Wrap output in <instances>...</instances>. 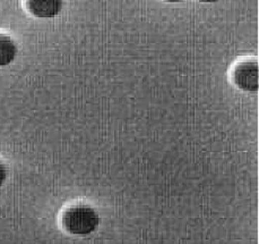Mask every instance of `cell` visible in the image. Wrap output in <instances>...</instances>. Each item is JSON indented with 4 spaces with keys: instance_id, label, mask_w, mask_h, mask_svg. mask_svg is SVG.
Instances as JSON below:
<instances>
[{
    "instance_id": "1",
    "label": "cell",
    "mask_w": 259,
    "mask_h": 244,
    "mask_svg": "<svg viewBox=\"0 0 259 244\" xmlns=\"http://www.w3.org/2000/svg\"><path fill=\"white\" fill-rule=\"evenodd\" d=\"M100 218L93 207L86 203H75L67 207L60 216L61 227L75 236H86L97 231Z\"/></svg>"
},
{
    "instance_id": "2",
    "label": "cell",
    "mask_w": 259,
    "mask_h": 244,
    "mask_svg": "<svg viewBox=\"0 0 259 244\" xmlns=\"http://www.w3.org/2000/svg\"><path fill=\"white\" fill-rule=\"evenodd\" d=\"M231 76L239 90L244 92H255L258 90V64L256 60L240 61L233 67Z\"/></svg>"
},
{
    "instance_id": "3",
    "label": "cell",
    "mask_w": 259,
    "mask_h": 244,
    "mask_svg": "<svg viewBox=\"0 0 259 244\" xmlns=\"http://www.w3.org/2000/svg\"><path fill=\"white\" fill-rule=\"evenodd\" d=\"M24 5L31 15L39 18L55 17L62 9V2L59 0H27Z\"/></svg>"
},
{
    "instance_id": "4",
    "label": "cell",
    "mask_w": 259,
    "mask_h": 244,
    "mask_svg": "<svg viewBox=\"0 0 259 244\" xmlns=\"http://www.w3.org/2000/svg\"><path fill=\"white\" fill-rule=\"evenodd\" d=\"M18 52L17 44L13 38L5 32H0V67L11 65Z\"/></svg>"
},
{
    "instance_id": "5",
    "label": "cell",
    "mask_w": 259,
    "mask_h": 244,
    "mask_svg": "<svg viewBox=\"0 0 259 244\" xmlns=\"http://www.w3.org/2000/svg\"><path fill=\"white\" fill-rule=\"evenodd\" d=\"M8 178V168L5 162L0 159V186H2Z\"/></svg>"
}]
</instances>
